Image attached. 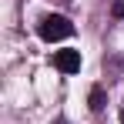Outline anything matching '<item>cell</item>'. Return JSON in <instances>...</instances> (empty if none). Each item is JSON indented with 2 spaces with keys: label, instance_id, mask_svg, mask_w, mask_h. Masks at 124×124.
Instances as JSON below:
<instances>
[{
  "label": "cell",
  "instance_id": "cell-1",
  "mask_svg": "<svg viewBox=\"0 0 124 124\" xmlns=\"http://www.w3.org/2000/svg\"><path fill=\"white\" fill-rule=\"evenodd\" d=\"M37 34H40L47 44H54V40H67V37L74 34V23L67 20V17H61V14H50V17H44V20H40Z\"/></svg>",
  "mask_w": 124,
  "mask_h": 124
},
{
  "label": "cell",
  "instance_id": "cell-2",
  "mask_svg": "<svg viewBox=\"0 0 124 124\" xmlns=\"http://www.w3.org/2000/svg\"><path fill=\"white\" fill-rule=\"evenodd\" d=\"M54 67L61 74H77L81 70V50H57L54 54Z\"/></svg>",
  "mask_w": 124,
  "mask_h": 124
},
{
  "label": "cell",
  "instance_id": "cell-3",
  "mask_svg": "<svg viewBox=\"0 0 124 124\" xmlns=\"http://www.w3.org/2000/svg\"><path fill=\"white\" fill-rule=\"evenodd\" d=\"M101 107H104V91L94 87V91H91V111H101Z\"/></svg>",
  "mask_w": 124,
  "mask_h": 124
},
{
  "label": "cell",
  "instance_id": "cell-4",
  "mask_svg": "<svg viewBox=\"0 0 124 124\" xmlns=\"http://www.w3.org/2000/svg\"><path fill=\"white\" fill-rule=\"evenodd\" d=\"M114 17H124V0H114Z\"/></svg>",
  "mask_w": 124,
  "mask_h": 124
},
{
  "label": "cell",
  "instance_id": "cell-5",
  "mask_svg": "<svg viewBox=\"0 0 124 124\" xmlns=\"http://www.w3.org/2000/svg\"><path fill=\"white\" fill-rule=\"evenodd\" d=\"M121 124H124V107H121Z\"/></svg>",
  "mask_w": 124,
  "mask_h": 124
}]
</instances>
